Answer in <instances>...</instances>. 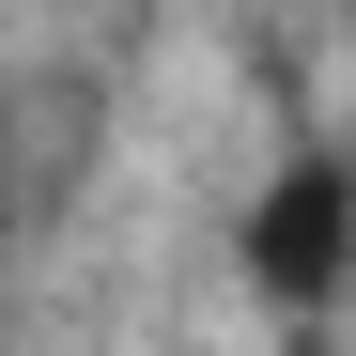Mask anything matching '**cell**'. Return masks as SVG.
Listing matches in <instances>:
<instances>
[{
	"instance_id": "1",
	"label": "cell",
	"mask_w": 356,
	"mask_h": 356,
	"mask_svg": "<svg viewBox=\"0 0 356 356\" xmlns=\"http://www.w3.org/2000/svg\"><path fill=\"white\" fill-rule=\"evenodd\" d=\"M264 279H294V294L341 279V170H294V186H279V217H264Z\"/></svg>"
}]
</instances>
